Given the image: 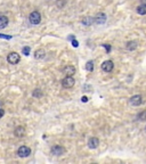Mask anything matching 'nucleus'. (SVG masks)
Here are the masks:
<instances>
[{
	"instance_id": "9",
	"label": "nucleus",
	"mask_w": 146,
	"mask_h": 164,
	"mask_svg": "<svg viewBox=\"0 0 146 164\" xmlns=\"http://www.w3.org/2000/svg\"><path fill=\"white\" fill-rule=\"evenodd\" d=\"M99 145V139L98 138H96V137H91L88 141V147H89L90 149H96Z\"/></svg>"
},
{
	"instance_id": "18",
	"label": "nucleus",
	"mask_w": 146,
	"mask_h": 164,
	"mask_svg": "<svg viewBox=\"0 0 146 164\" xmlns=\"http://www.w3.org/2000/svg\"><path fill=\"white\" fill-rule=\"evenodd\" d=\"M93 22H94V18H91V17H85L82 19V24H85V25H90Z\"/></svg>"
},
{
	"instance_id": "21",
	"label": "nucleus",
	"mask_w": 146,
	"mask_h": 164,
	"mask_svg": "<svg viewBox=\"0 0 146 164\" xmlns=\"http://www.w3.org/2000/svg\"><path fill=\"white\" fill-rule=\"evenodd\" d=\"M30 50H31V49H30V47H24L23 50H22V52H23V55H25V56H29V55H30Z\"/></svg>"
},
{
	"instance_id": "23",
	"label": "nucleus",
	"mask_w": 146,
	"mask_h": 164,
	"mask_svg": "<svg viewBox=\"0 0 146 164\" xmlns=\"http://www.w3.org/2000/svg\"><path fill=\"white\" fill-rule=\"evenodd\" d=\"M103 47L106 49V52H111V46L110 45H103Z\"/></svg>"
},
{
	"instance_id": "28",
	"label": "nucleus",
	"mask_w": 146,
	"mask_h": 164,
	"mask_svg": "<svg viewBox=\"0 0 146 164\" xmlns=\"http://www.w3.org/2000/svg\"><path fill=\"white\" fill-rule=\"evenodd\" d=\"M141 4H145V5H146V0H141Z\"/></svg>"
},
{
	"instance_id": "25",
	"label": "nucleus",
	"mask_w": 146,
	"mask_h": 164,
	"mask_svg": "<svg viewBox=\"0 0 146 164\" xmlns=\"http://www.w3.org/2000/svg\"><path fill=\"white\" fill-rule=\"evenodd\" d=\"M83 89L86 90V92H89L88 90H90V91H91V87H89V85H85V87H83Z\"/></svg>"
},
{
	"instance_id": "17",
	"label": "nucleus",
	"mask_w": 146,
	"mask_h": 164,
	"mask_svg": "<svg viewBox=\"0 0 146 164\" xmlns=\"http://www.w3.org/2000/svg\"><path fill=\"white\" fill-rule=\"evenodd\" d=\"M86 70L88 72H93L94 71V62L93 61H88L87 64H86Z\"/></svg>"
},
{
	"instance_id": "22",
	"label": "nucleus",
	"mask_w": 146,
	"mask_h": 164,
	"mask_svg": "<svg viewBox=\"0 0 146 164\" xmlns=\"http://www.w3.org/2000/svg\"><path fill=\"white\" fill-rule=\"evenodd\" d=\"M0 38H2V39H7V40H10V39H12L10 35H6V34H1V33H0Z\"/></svg>"
},
{
	"instance_id": "20",
	"label": "nucleus",
	"mask_w": 146,
	"mask_h": 164,
	"mask_svg": "<svg viewBox=\"0 0 146 164\" xmlns=\"http://www.w3.org/2000/svg\"><path fill=\"white\" fill-rule=\"evenodd\" d=\"M66 4V1L65 0H57V2H56V5L58 8H62V7H64Z\"/></svg>"
},
{
	"instance_id": "5",
	"label": "nucleus",
	"mask_w": 146,
	"mask_h": 164,
	"mask_svg": "<svg viewBox=\"0 0 146 164\" xmlns=\"http://www.w3.org/2000/svg\"><path fill=\"white\" fill-rule=\"evenodd\" d=\"M114 69V63L112 61H105L102 64V70L106 73H111Z\"/></svg>"
},
{
	"instance_id": "2",
	"label": "nucleus",
	"mask_w": 146,
	"mask_h": 164,
	"mask_svg": "<svg viewBox=\"0 0 146 164\" xmlns=\"http://www.w3.org/2000/svg\"><path fill=\"white\" fill-rule=\"evenodd\" d=\"M74 83H76V80L73 79V76L66 75L65 78L62 80V85H63V88H65V89L72 88V87L74 85Z\"/></svg>"
},
{
	"instance_id": "7",
	"label": "nucleus",
	"mask_w": 146,
	"mask_h": 164,
	"mask_svg": "<svg viewBox=\"0 0 146 164\" xmlns=\"http://www.w3.org/2000/svg\"><path fill=\"white\" fill-rule=\"evenodd\" d=\"M129 103H130V105H132V106H139V105H141V103H143V98H141V95H134L131 98L129 99Z\"/></svg>"
},
{
	"instance_id": "3",
	"label": "nucleus",
	"mask_w": 146,
	"mask_h": 164,
	"mask_svg": "<svg viewBox=\"0 0 146 164\" xmlns=\"http://www.w3.org/2000/svg\"><path fill=\"white\" fill-rule=\"evenodd\" d=\"M17 155L19 157H29L31 155V148L28 146H21L17 150Z\"/></svg>"
},
{
	"instance_id": "27",
	"label": "nucleus",
	"mask_w": 146,
	"mask_h": 164,
	"mask_svg": "<svg viewBox=\"0 0 146 164\" xmlns=\"http://www.w3.org/2000/svg\"><path fill=\"white\" fill-rule=\"evenodd\" d=\"M81 100H82V103H87V102H88V98H87L86 96H83V97L81 98Z\"/></svg>"
},
{
	"instance_id": "16",
	"label": "nucleus",
	"mask_w": 146,
	"mask_h": 164,
	"mask_svg": "<svg viewBox=\"0 0 146 164\" xmlns=\"http://www.w3.org/2000/svg\"><path fill=\"white\" fill-rule=\"evenodd\" d=\"M42 91L40 89H34L33 90V92H32V96L33 97H36V98H41L42 97Z\"/></svg>"
},
{
	"instance_id": "1",
	"label": "nucleus",
	"mask_w": 146,
	"mask_h": 164,
	"mask_svg": "<svg viewBox=\"0 0 146 164\" xmlns=\"http://www.w3.org/2000/svg\"><path fill=\"white\" fill-rule=\"evenodd\" d=\"M29 21H30V23L33 24V25H38V24L41 22V15H40L39 12L34 10V12H32V13L30 14V16H29Z\"/></svg>"
},
{
	"instance_id": "11",
	"label": "nucleus",
	"mask_w": 146,
	"mask_h": 164,
	"mask_svg": "<svg viewBox=\"0 0 146 164\" xmlns=\"http://www.w3.org/2000/svg\"><path fill=\"white\" fill-rule=\"evenodd\" d=\"M137 47H138V42H137V41H135V40L128 41V42L126 43V48H127L128 50H130V52H132V50H136Z\"/></svg>"
},
{
	"instance_id": "15",
	"label": "nucleus",
	"mask_w": 146,
	"mask_h": 164,
	"mask_svg": "<svg viewBox=\"0 0 146 164\" xmlns=\"http://www.w3.org/2000/svg\"><path fill=\"white\" fill-rule=\"evenodd\" d=\"M137 13L139 15H146V5L145 4H141L137 7Z\"/></svg>"
},
{
	"instance_id": "4",
	"label": "nucleus",
	"mask_w": 146,
	"mask_h": 164,
	"mask_svg": "<svg viewBox=\"0 0 146 164\" xmlns=\"http://www.w3.org/2000/svg\"><path fill=\"white\" fill-rule=\"evenodd\" d=\"M7 61H8L9 64L15 65V64L19 63V61H21V56H19L17 52H10V54H8V56H7Z\"/></svg>"
},
{
	"instance_id": "10",
	"label": "nucleus",
	"mask_w": 146,
	"mask_h": 164,
	"mask_svg": "<svg viewBox=\"0 0 146 164\" xmlns=\"http://www.w3.org/2000/svg\"><path fill=\"white\" fill-rule=\"evenodd\" d=\"M63 73L65 75H69V76H73L76 74V67L72 65H67L63 69Z\"/></svg>"
},
{
	"instance_id": "6",
	"label": "nucleus",
	"mask_w": 146,
	"mask_h": 164,
	"mask_svg": "<svg viewBox=\"0 0 146 164\" xmlns=\"http://www.w3.org/2000/svg\"><path fill=\"white\" fill-rule=\"evenodd\" d=\"M50 152H52V154L55 155V156H61V155H63L65 153V148L59 145H55L52 147Z\"/></svg>"
},
{
	"instance_id": "8",
	"label": "nucleus",
	"mask_w": 146,
	"mask_h": 164,
	"mask_svg": "<svg viewBox=\"0 0 146 164\" xmlns=\"http://www.w3.org/2000/svg\"><path fill=\"white\" fill-rule=\"evenodd\" d=\"M106 15L104 14V13H99V14H97L96 16L94 17V22L96 24H104L105 22H106Z\"/></svg>"
},
{
	"instance_id": "14",
	"label": "nucleus",
	"mask_w": 146,
	"mask_h": 164,
	"mask_svg": "<svg viewBox=\"0 0 146 164\" xmlns=\"http://www.w3.org/2000/svg\"><path fill=\"white\" fill-rule=\"evenodd\" d=\"M8 23H9L8 17H7V16H4V15H1V16H0V28H7Z\"/></svg>"
},
{
	"instance_id": "13",
	"label": "nucleus",
	"mask_w": 146,
	"mask_h": 164,
	"mask_svg": "<svg viewBox=\"0 0 146 164\" xmlns=\"http://www.w3.org/2000/svg\"><path fill=\"white\" fill-rule=\"evenodd\" d=\"M45 56H46V52L43 49H38L34 52V58L36 59H43Z\"/></svg>"
},
{
	"instance_id": "12",
	"label": "nucleus",
	"mask_w": 146,
	"mask_h": 164,
	"mask_svg": "<svg viewBox=\"0 0 146 164\" xmlns=\"http://www.w3.org/2000/svg\"><path fill=\"white\" fill-rule=\"evenodd\" d=\"M14 135L16 137H19V138H22V137L25 135V129H24V127H17L16 129H15V131H14Z\"/></svg>"
},
{
	"instance_id": "19",
	"label": "nucleus",
	"mask_w": 146,
	"mask_h": 164,
	"mask_svg": "<svg viewBox=\"0 0 146 164\" xmlns=\"http://www.w3.org/2000/svg\"><path fill=\"white\" fill-rule=\"evenodd\" d=\"M138 120L139 121H145L146 120V111H143V112H141L139 114H138Z\"/></svg>"
},
{
	"instance_id": "26",
	"label": "nucleus",
	"mask_w": 146,
	"mask_h": 164,
	"mask_svg": "<svg viewBox=\"0 0 146 164\" xmlns=\"http://www.w3.org/2000/svg\"><path fill=\"white\" fill-rule=\"evenodd\" d=\"M5 115V109H2V108H0V119Z\"/></svg>"
},
{
	"instance_id": "24",
	"label": "nucleus",
	"mask_w": 146,
	"mask_h": 164,
	"mask_svg": "<svg viewBox=\"0 0 146 164\" xmlns=\"http://www.w3.org/2000/svg\"><path fill=\"white\" fill-rule=\"evenodd\" d=\"M72 45H73V47H78L79 46V43H78V41H76V39H72Z\"/></svg>"
}]
</instances>
